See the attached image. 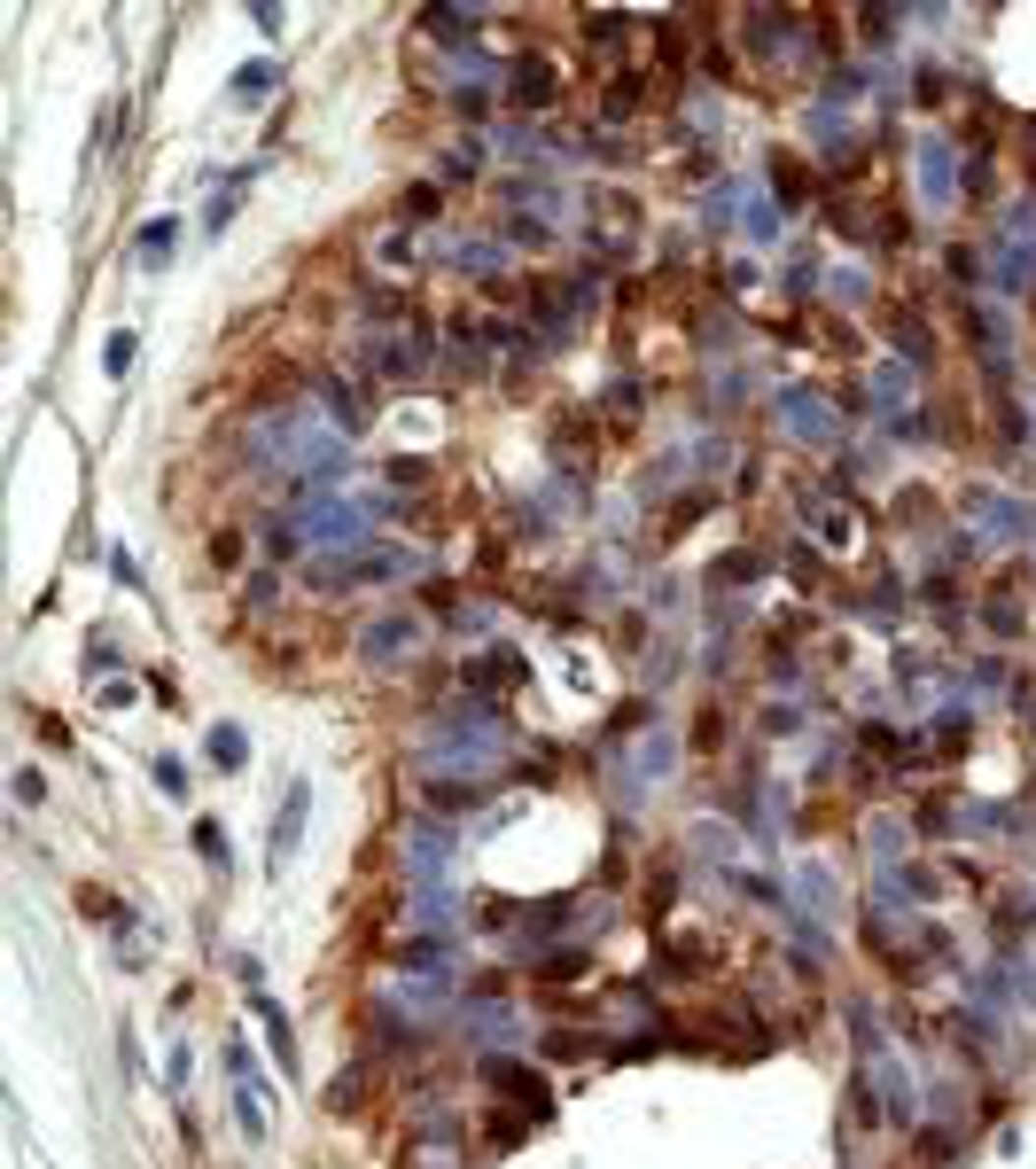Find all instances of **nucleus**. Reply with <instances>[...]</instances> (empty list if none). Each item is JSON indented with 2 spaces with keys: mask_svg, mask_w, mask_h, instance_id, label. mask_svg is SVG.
<instances>
[{
  "mask_svg": "<svg viewBox=\"0 0 1036 1169\" xmlns=\"http://www.w3.org/2000/svg\"><path fill=\"white\" fill-rule=\"evenodd\" d=\"M210 741H218V748H210V756H218V764H242V726H218V733H210Z\"/></svg>",
  "mask_w": 1036,
  "mask_h": 1169,
  "instance_id": "nucleus-1",
  "label": "nucleus"
}]
</instances>
